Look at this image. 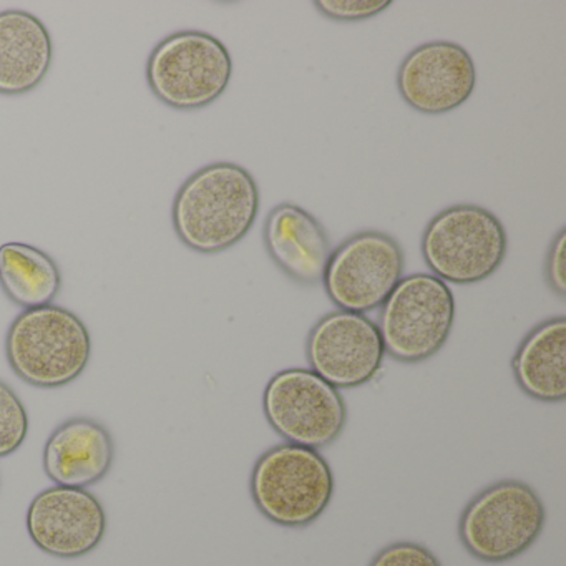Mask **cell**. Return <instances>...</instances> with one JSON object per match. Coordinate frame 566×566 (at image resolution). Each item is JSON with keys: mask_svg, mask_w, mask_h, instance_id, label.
<instances>
[{"mask_svg": "<svg viewBox=\"0 0 566 566\" xmlns=\"http://www.w3.org/2000/svg\"><path fill=\"white\" fill-rule=\"evenodd\" d=\"M264 247L273 263L300 286L323 283L331 241L314 214L293 203L274 207L264 221Z\"/></svg>", "mask_w": 566, "mask_h": 566, "instance_id": "4fadbf2b", "label": "cell"}, {"mask_svg": "<svg viewBox=\"0 0 566 566\" xmlns=\"http://www.w3.org/2000/svg\"><path fill=\"white\" fill-rule=\"evenodd\" d=\"M455 323L452 290L433 274L402 277L379 313L384 349L397 363L420 364L440 353Z\"/></svg>", "mask_w": 566, "mask_h": 566, "instance_id": "52a82bcc", "label": "cell"}, {"mask_svg": "<svg viewBox=\"0 0 566 566\" xmlns=\"http://www.w3.org/2000/svg\"><path fill=\"white\" fill-rule=\"evenodd\" d=\"M0 287L22 310L49 306L62 290V273L54 258L32 244L0 247Z\"/></svg>", "mask_w": 566, "mask_h": 566, "instance_id": "e0dca14e", "label": "cell"}, {"mask_svg": "<svg viewBox=\"0 0 566 566\" xmlns=\"http://www.w3.org/2000/svg\"><path fill=\"white\" fill-rule=\"evenodd\" d=\"M260 203V188L247 168L230 161L208 165L175 195V233L197 253H221L250 233Z\"/></svg>", "mask_w": 566, "mask_h": 566, "instance_id": "6da1fadb", "label": "cell"}, {"mask_svg": "<svg viewBox=\"0 0 566 566\" xmlns=\"http://www.w3.org/2000/svg\"><path fill=\"white\" fill-rule=\"evenodd\" d=\"M509 240L502 221L475 205L446 208L430 220L420 251L433 276L443 283H482L502 266Z\"/></svg>", "mask_w": 566, "mask_h": 566, "instance_id": "5b68a950", "label": "cell"}, {"mask_svg": "<svg viewBox=\"0 0 566 566\" xmlns=\"http://www.w3.org/2000/svg\"><path fill=\"white\" fill-rule=\"evenodd\" d=\"M389 0H317L314 8L336 22H359L374 18L390 8Z\"/></svg>", "mask_w": 566, "mask_h": 566, "instance_id": "d6986e66", "label": "cell"}, {"mask_svg": "<svg viewBox=\"0 0 566 566\" xmlns=\"http://www.w3.org/2000/svg\"><path fill=\"white\" fill-rule=\"evenodd\" d=\"M92 337L84 321L55 304L25 310L6 336V357L19 379L38 389H61L84 374Z\"/></svg>", "mask_w": 566, "mask_h": 566, "instance_id": "7a4b0ae2", "label": "cell"}, {"mask_svg": "<svg viewBox=\"0 0 566 566\" xmlns=\"http://www.w3.org/2000/svg\"><path fill=\"white\" fill-rule=\"evenodd\" d=\"M115 459L114 437L88 417L65 420L44 447V470L55 485L87 489L102 482Z\"/></svg>", "mask_w": 566, "mask_h": 566, "instance_id": "5bb4252c", "label": "cell"}, {"mask_svg": "<svg viewBox=\"0 0 566 566\" xmlns=\"http://www.w3.org/2000/svg\"><path fill=\"white\" fill-rule=\"evenodd\" d=\"M306 357L311 370L337 390L357 389L377 376L386 349L379 327L366 314L337 310L310 331Z\"/></svg>", "mask_w": 566, "mask_h": 566, "instance_id": "30bf717a", "label": "cell"}, {"mask_svg": "<svg viewBox=\"0 0 566 566\" xmlns=\"http://www.w3.org/2000/svg\"><path fill=\"white\" fill-rule=\"evenodd\" d=\"M565 247L566 230L562 228V230L553 237L545 261L546 284H548L549 290H552L553 294H556L559 300H565L566 297Z\"/></svg>", "mask_w": 566, "mask_h": 566, "instance_id": "44dd1931", "label": "cell"}, {"mask_svg": "<svg viewBox=\"0 0 566 566\" xmlns=\"http://www.w3.org/2000/svg\"><path fill=\"white\" fill-rule=\"evenodd\" d=\"M369 566H442L427 546L416 542H396L384 546Z\"/></svg>", "mask_w": 566, "mask_h": 566, "instance_id": "ffe728a7", "label": "cell"}, {"mask_svg": "<svg viewBox=\"0 0 566 566\" xmlns=\"http://www.w3.org/2000/svg\"><path fill=\"white\" fill-rule=\"evenodd\" d=\"M545 522V505L528 483L500 480L467 503L459 518V538L480 562H510L532 548Z\"/></svg>", "mask_w": 566, "mask_h": 566, "instance_id": "277c9868", "label": "cell"}, {"mask_svg": "<svg viewBox=\"0 0 566 566\" xmlns=\"http://www.w3.org/2000/svg\"><path fill=\"white\" fill-rule=\"evenodd\" d=\"M28 532L48 555L82 558L105 538L107 513L87 489L55 485L39 493L29 505Z\"/></svg>", "mask_w": 566, "mask_h": 566, "instance_id": "8fae6325", "label": "cell"}, {"mask_svg": "<svg viewBox=\"0 0 566 566\" xmlns=\"http://www.w3.org/2000/svg\"><path fill=\"white\" fill-rule=\"evenodd\" d=\"M334 473L319 450L280 443L261 453L251 470L250 492L261 515L286 528L316 522L334 496Z\"/></svg>", "mask_w": 566, "mask_h": 566, "instance_id": "3957f363", "label": "cell"}, {"mask_svg": "<svg viewBox=\"0 0 566 566\" xmlns=\"http://www.w3.org/2000/svg\"><path fill=\"white\" fill-rule=\"evenodd\" d=\"M512 373L523 394L545 403L566 399V317L533 327L512 359Z\"/></svg>", "mask_w": 566, "mask_h": 566, "instance_id": "2e32d148", "label": "cell"}, {"mask_svg": "<svg viewBox=\"0 0 566 566\" xmlns=\"http://www.w3.org/2000/svg\"><path fill=\"white\" fill-rule=\"evenodd\" d=\"M475 85L472 55L453 42H429L413 49L397 72L400 97L423 115L457 111L472 97Z\"/></svg>", "mask_w": 566, "mask_h": 566, "instance_id": "7c38bea8", "label": "cell"}, {"mask_svg": "<svg viewBox=\"0 0 566 566\" xmlns=\"http://www.w3.org/2000/svg\"><path fill=\"white\" fill-rule=\"evenodd\" d=\"M263 412L284 442L314 450L333 446L347 423L340 390L303 367L271 377L264 387Z\"/></svg>", "mask_w": 566, "mask_h": 566, "instance_id": "ba28073f", "label": "cell"}, {"mask_svg": "<svg viewBox=\"0 0 566 566\" xmlns=\"http://www.w3.org/2000/svg\"><path fill=\"white\" fill-rule=\"evenodd\" d=\"M54 44L41 19L28 11L0 12V95L35 91L51 72Z\"/></svg>", "mask_w": 566, "mask_h": 566, "instance_id": "9a60e30c", "label": "cell"}, {"mask_svg": "<svg viewBox=\"0 0 566 566\" xmlns=\"http://www.w3.org/2000/svg\"><path fill=\"white\" fill-rule=\"evenodd\" d=\"M29 413L18 394L0 380V459L12 455L29 436Z\"/></svg>", "mask_w": 566, "mask_h": 566, "instance_id": "ac0fdd59", "label": "cell"}, {"mask_svg": "<svg viewBox=\"0 0 566 566\" xmlns=\"http://www.w3.org/2000/svg\"><path fill=\"white\" fill-rule=\"evenodd\" d=\"M233 59L227 45L200 31H181L158 42L147 62L151 94L175 111H200L227 92Z\"/></svg>", "mask_w": 566, "mask_h": 566, "instance_id": "8992f818", "label": "cell"}, {"mask_svg": "<svg viewBox=\"0 0 566 566\" xmlns=\"http://www.w3.org/2000/svg\"><path fill=\"white\" fill-rule=\"evenodd\" d=\"M406 270L402 247L382 231H360L331 253L323 284L334 306L347 313L379 310Z\"/></svg>", "mask_w": 566, "mask_h": 566, "instance_id": "9c48e42d", "label": "cell"}]
</instances>
